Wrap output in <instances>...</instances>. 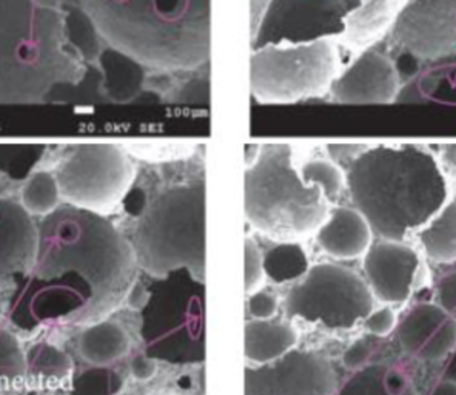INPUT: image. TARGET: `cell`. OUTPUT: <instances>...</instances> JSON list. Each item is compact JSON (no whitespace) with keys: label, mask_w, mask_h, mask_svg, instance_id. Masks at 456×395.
Returning a JSON list of instances; mask_svg holds the SVG:
<instances>
[{"label":"cell","mask_w":456,"mask_h":395,"mask_svg":"<svg viewBox=\"0 0 456 395\" xmlns=\"http://www.w3.org/2000/svg\"><path fill=\"white\" fill-rule=\"evenodd\" d=\"M86 63L71 48L62 10L36 0H0V105L45 103L57 86H76Z\"/></svg>","instance_id":"cell-4"},{"label":"cell","mask_w":456,"mask_h":395,"mask_svg":"<svg viewBox=\"0 0 456 395\" xmlns=\"http://www.w3.org/2000/svg\"><path fill=\"white\" fill-rule=\"evenodd\" d=\"M141 309V337L153 360L189 365L206 360V284L189 270L158 278Z\"/></svg>","instance_id":"cell-7"},{"label":"cell","mask_w":456,"mask_h":395,"mask_svg":"<svg viewBox=\"0 0 456 395\" xmlns=\"http://www.w3.org/2000/svg\"><path fill=\"white\" fill-rule=\"evenodd\" d=\"M362 259L365 283L382 303H404L421 272V257L404 241L373 243Z\"/></svg>","instance_id":"cell-14"},{"label":"cell","mask_w":456,"mask_h":395,"mask_svg":"<svg viewBox=\"0 0 456 395\" xmlns=\"http://www.w3.org/2000/svg\"><path fill=\"white\" fill-rule=\"evenodd\" d=\"M270 0H250V36L256 31Z\"/></svg>","instance_id":"cell-41"},{"label":"cell","mask_w":456,"mask_h":395,"mask_svg":"<svg viewBox=\"0 0 456 395\" xmlns=\"http://www.w3.org/2000/svg\"><path fill=\"white\" fill-rule=\"evenodd\" d=\"M53 173L63 204L109 217L130 195L137 167L124 145L82 143L69 147Z\"/></svg>","instance_id":"cell-9"},{"label":"cell","mask_w":456,"mask_h":395,"mask_svg":"<svg viewBox=\"0 0 456 395\" xmlns=\"http://www.w3.org/2000/svg\"><path fill=\"white\" fill-rule=\"evenodd\" d=\"M398 340L405 354L417 360H444L456 350V318L438 304H417L399 323Z\"/></svg>","instance_id":"cell-16"},{"label":"cell","mask_w":456,"mask_h":395,"mask_svg":"<svg viewBox=\"0 0 456 395\" xmlns=\"http://www.w3.org/2000/svg\"><path fill=\"white\" fill-rule=\"evenodd\" d=\"M444 380L456 383V350L449 356V361L445 365Z\"/></svg>","instance_id":"cell-43"},{"label":"cell","mask_w":456,"mask_h":395,"mask_svg":"<svg viewBox=\"0 0 456 395\" xmlns=\"http://www.w3.org/2000/svg\"><path fill=\"white\" fill-rule=\"evenodd\" d=\"M333 395H418V392L404 371L377 363L354 371Z\"/></svg>","instance_id":"cell-23"},{"label":"cell","mask_w":456,"mask_h":395,"mask_svg":"<svg viewBox=\"0 0 456 395\" xmlns=\"http://www.w3.org/2000/svg\"><path fill=\"white\" fill-rule=\"evenodd\" d=\"M130 373L139 382H147L156 374V361L145 352H139L130 361Z\"/></svg>","instance_id":"cell-40"},{"label":"cell","mask_w":456,"mask_h":395,"mask_svg":"<svg viewBox=\"0 0 456 395\" xmlns=\"http://www.w3.org/2000/svg\"><path fill=\"white\" fill-rule=\"evenodd\" d=\"M105 45L153 73H189L210 61L211 0H76Z\"/></svg>","instance_id":"cell-3"},{"label":"cell","mask_w":456,"mask_h":395,"mask_svg":"<svg viewBox=\"0 0 456 395\" xmlns=\"http://www.w3.org/2000/svg\"><path fill=\"white\" fill-rule=\"evenodd\" d=\"M33 269L12 293L8 320L23 333L90 326L119 309L136 284L132 243L109 218L62 206L42 218Z\"/></svg>","instance_id":"cell-1"},{"label":"cell","mask_w":456,"mask_h":395,"mask_svg":"<svg viewBox=\"0 0 456 395\" xmlns=\"http://www.w3.org/2000/svg\"><path fill=\"white\" fill-rule=\"evenodd\" d=\"M403 4L404 0H362L346 19L337 44L356 53V56L371 50L390 35Z\"/></svg>","instance_id":"cell-19"},{"label":"cell","mask_w":456,"mask_h":395,"mask_svg":"<svg viewBox=\"0 0 456 395\" xmlns=\"http://www.w3.org/2000/svg\"><path fill=\"white\" fill-rule=\"evenodd\" d=\"M297 333L287 323L280 321H248L246 325L244 352L248 360L259 365L272 363L293 350Z\"/></svg>","instance_id":"cell-21"},{"label":"cell","mask_w":456,"mask_h":395,"mask_svg":"<svg viewBox=\"0 0 456 395\" xmlns=\"http://www.w3.org/2000/svg\"><path fill=\"white\" fill-rule=\"evenodd\" d=\"M0 317H2V301H0Z\"/></svg>","instance_id":"cell-45"},{"label":"cell","mask_w":456,"mask_h":395,"mask_svg":"<svg viewBox=\"0 0 456 395\" xmlns=\"http://www.w3.org/2000/svg\"><path fill=\"white\" fill-rule=\"evenodd\" d=\"M388 44L419 61L456 56V0H404Z\"/></svg>","instance_id":"cell-12"},{"label":"cell","mask_w":456,"mask_h":395,"mask_svg":"<svg viewBox=\"0 0 456 395\" xmlns=\"http://www.w3.org/2000/svg\"><path fill=\"white\" fill-rule=\"evenodd\" d=\"M373 235L370 224L356 209L335 206L316 232V241L331 258L356 259L370 249Z\"/></svg>","instance_id":"cell-18"},{"label":"cell","mask_w":456,"mask_h":395,"mask_svg":"<svg viewBox=\"0 0 456 395\" xmlns=\"http://www.w3.org/2000/svg\"><path fill=\"white\" fill-rule=\"evenodd\" d=\"M39 229L19 201L0 198V291L18 286L33 269Z\"/></svg>","instance_id":"cell-17"},{"label":"cell","mask_w":456,"mask_h":395,"mask_svg":"<svg viewBox=\"0 0 456 395\" xmlns=\"http://www.w3.org/2000/svg\"><path fill=\"white\" fill-rule=\"evenodd\" d=\"M39 5L46 6V8H54V10H62L65 4H69V0H36Z\"/></svg>","instance_id":"cell-44"},{"label":"cell","mask_w":456,"mask_h":395,"mask_svg":"<svg viewBox=\"0 0 456 395\" xmlns=\"http://www.w3.org/2000/svg\"><path fill=\"white\" fill-rule=\"evenodd\" d=\"M428 395H456V383L443 380V382L435 384Z\"/></svg>","instance_id":"cell-42"},{"label":"cell","mask_w":456,"mask_h":395,"mask_svg":"<svg viewBox=\"0 0 456 395\" xmlns=\"http://www.w3.org/2000/svg\"><path fill=\"white\" fill-rule=\"evenodd\" d=\"M175 103H208V79L196 78L189 79L185 84L177 86L173 92Z\"/></svg>","instance_id":"cell-34"},{"label":"cell","mask_w":456,"mask_h":395,"mask_svg":"<svg viewBox=\"0 0 456 395\" xmlns=\"http://www.w3.org/2000/svg\"><path fill=\"white\" fill-rule=\"evenodd\" d=\"M370 357V344L367 343L365 340H356L342 354V365L347 367L348 371H360L362 367L367 366Z\"/></svg>","instance_id":"cell-35"},{"label":"cell","mask_w":456,"mask_h":395,"mask_svg":"<svg viewBox=\"0 0 456 395\" xmlns=\"http://www.w3.org/2000/svg\"><path fill=\"white\" fill-rule=\"evenodd\" d=\"M0 179H2V172H0Z\"/></svg>","instance_id":"cell-46"},{"label":"cell","mask_w":456,"mask_h":395,"mask_svg":"<svg viewBox=\"0 0 456 395\" xmlns=\"http://www.w3.org/2000/svg\"><path fill=\"white\" fill-rule=\"evenodd\" d=\"M350 201L382 240L405 241L444 206L451 184L417 144L369 145L346 170Z\"/></svg>","instance_id":"cell-2"},{"label":"cell","mask_w":456,"mask_h":395,"mask_svg":"<svg viewBox=\"0 0 456 395\" xmlns=\"http://www.w3.org/2000/svg\"><path fill=\"white\" fill-rule=\"evenodd\" d=\"M99 67L102 71L103 92L113 99L114 103L132 101L147 80V69L124 53L105 46L99 56Z\"/></svg>","instance_id":"cell-20"},{"label":"cell","mask_w":456,"mask_h":395,"mask_svg":"<svg viewBox=\"0 0 456 395\" xmlns=\"http://www.w3.org/2000/svg\"><path fill=\"white\" fill-rule=\"evenodd\" d=\"M337 375L324 357L290 350L263 366L246 367L244 395H333Z\"/></svg>","instance_id":"cell-13"},{"label":"cell","mask_w":456,"mask_h":395,"mask_svg":"<svg viewBox=\"0 0 456 395\" xmlns=\"http://www.w3.org/2000/svg\"><path fill=\"white\" fill-rule=\"evenodd\" d=\"M244 263H246V293L257 292V289L263 286L264 278H265V270H264V253L257 247L255 241L247 238L244 243Z\"/></svg>","instance_id":"cell-32"},{"label":"cell","mask_w":456,"mask_h":395,"mask_svg":"<svg viewBox=\"0 0 456 395\" xmlns=\"http://www.w3.org/2000/svg\"><path fill=\"white\" fill-rule=\"evenodd\" d=\"M248 310L256 320H270L278 312V300L268 292L251 293Z\"/></svg>","instance_id":"cell-36"},{"label":"cell","mask_w":456,"mask_h":395,"mask_svg":"<svg viewBox=\"0 0 456 395\" xmlns=\"http://www.w3.org/2000/svg\"><path fill=\"white\" fill-rule=\"evenodd\" d=\"M341 71L337 40L267 45L251 50L250 92L263 103L322 98Z\"/></svg>","instance_id":"cell-8"},{"label":"cell","mask_w":456,"mask_h":395,"mask_svg":"<svg viewBox=\"0 0 456 395\" xmlns=\"http://www.w3.org/2000/svg\"><path fill=\"white\" fill-rule=\"evenodd\" d=\"M415 235L422 253L432 263H456V192Z\"/></svg>","instance_id":"cell-22"},{"label":"cell","mask_w":456,"mask_h":395,"mask_svg":"<svg viewBox=\"0 0 456 395\" xmlns=\"http://www.w3.org/2000/svg\"><path fill=\"white\" fill-rule=\"evenodd\" d=\"M330 209L320 189L304 184L289 144H261L244 173V215L253 229L278 243H297L316 235Z\"/></svg>","instance_id":"cell-6"},{"label":"cell","mask_w":456,"mask_h":395,"mask_svg":"<svg viewBox=\"0 0 456 395\" xmlns=\"http://www.w3.org/2000/svg\"><path fill=\"white\" fill-rule=\"evenodd\" d=\"M19 202L31 217L45 218L56 212L63 202L54 173L48 170L31 173L20 190Z\"/></svg>","instance_id":"cell-26"},{"label":"cell","mask_w":456,"mask_h":395,"mask_svg":"<svg viewBox=\"0 0 456 395\" xmlns=\"http://www.w3.org/2000/svg\"><path fill=\"white\" fill-rule=\"evenodd\" d=\"M401 75L392 59L377 52L361 53L342 69L331 86L330 96L339 103H396Z\"/></svg>","instance_id":"cell-15"},{"label":"cell","mask_w":456,"mask_h":395,"mask_svg":"<svg viewBox=\"0 0 456 395\" xmlns=\"http://www.w3.org/2000/svg\"><path fill=\"white\" fill-rule=\"evenodd\" d=\"M435 156L445 179L449 184H456V143L441 144Z\"/></svg>","instance_id":"cell-38"},{"label":"cell","mask_w":456,"mask_h":395,"mask_svg":"<svg viewBox=\"0 0 456 395\" xmlns=\"http://www.w3.org/2000/svg\"><path fill=\"white\" fill-rule=\"evenodd\" d=\"M362 0H270L251 50L267 45H297L318 40H337L348 14Z\"/></svg>","instance_id":"cell-11"},{"label":"cell","mask_w":456,"mask_h":395,"mask_svg":"<svg viewBox=\"0 0 456 395\" xmlns=\"http://www.w3.org/2000/svg\"><path fill=\"white\" fill-rule=\"evenodd\" d=\"M27 373L33 378L61 383L67 382L73 374V361L54 344L36 343L25 354Z\"/></svg>","instance_id":"cell-28"},{"label":"cell","mask_w":456,"mask_h":395,"mask_svg":"<svg viewBox=\"0 0 456 395\" xmlns=\"http://www.w3.org/2000/svg\"><path fill=\"white\" fill-rule=\"evenodd\" d=\"M310 269L308 257L299 243H278L264 253L265 276L284 284L289 281L299 280Z\"/></svg>","instance_id":"cell-27"},{"label":"cell","mask_w":456,"mask_h":395,"mask_svg":"<svg viewBox=\"0 0 456 395\" xmlns=\"http://www.w3.org/2000/svg\"><path fill=\"white\" fill-rule=\"evenodd\" d=\"M398 326V316L392 308H379L371 310L364 318V327L367 333L375 337H388Z\"/></svg>","instance_id":"cell-33"},{"label":"cell","mask_w":456,"mask_h":395,"mask_svg":"<svg viewBox=\"0 0 456 395\" xmlns=\"http://www.w3.org/2000/svg\"><path fill=\"white\" fill-rule=\"evenodd\" d=\"M375 297L362 276L339 264H314L285 298V314L346 331L370 314Z\"/></svg>","instance_id":"cell-10"},{"label":"cell","mask_w":456,"mask_h":395,"mask_svg":"<svg viewBox=\"0 0 456 395\" xmlns=\"http://www.w3.org/2000/svg\"><path fill=\"white\" fill-rule=\"evenodd\" d=\"M122 388L119 374L107 366H94L75 378L69 395H118Z\"/></svg>","instance_id":"cell-30"},{"label":"cell","mask_w":456,"mask_h":395,"mask_svg":"<svg viewBox=\"0 0 456 395\" xmlns=\"http://www.w3.org/2000/svg\"><path fill=\"white\" fill-rule=\"evenodd\" d=\"M130 338L126 329L113 321H99L86 327L79 338V352L84 360L94 366H107L126 356Z\"/></svg>","instance_id":"cell-24"},{"label":"cell","mask_w":456,"mask_h":395,"mask_svg":"<svg viewBox=\"0 0 456 395\" xmlns=\"http://www.w3.org/2000/svg\"><path fill=\"white\" fill-rule=\"evenodd\" d=\"M436 300L439 308L447 310L449 314L456 312V270L441 276L436 284Z\"/></svg>","instance_id":"cell-37"},{"label":"cell","mask_w":456,"mask_h":395,"mask_svg":"<svg viewBox=\"0 0 456 395\" xmlns=\"http://www.w3.org/2000/svg\"><path fill=\"white\" fill-rule=\"evenodd\" d=\"M62 12L65 19V33L71 48L79 54V58L84 62H97L101 53L107 45L101 35L97 33L92 19L86 16V12L77 4L76 5L65 4Z\"/></svg>","instance_id":"cell-25"},{"label":"cell","mask_w":456,"mask_h":395,"mask_svg":"<svg viewBox=\"0 0 456 395\" xmlns=\"http://www.w3.org/2000/svg\"><path fill=\"white\" fill-rule=\"evenodd\" d=\"M137 267L154 278L189 270L206 284V166L189 160L181 179L143 202L133 229Z\"/></svg>","instance_id":"cell-5"},{"label":"cell","mask_w":456,"mask_h":395,"mask_svg":"<svg viewBox=\"0 0 456 395\" xmlns=\"http://www.w3.org/2000/svg\"><path fill=\"white\" fill-rule=\"evenodd\" d=\"M27 374V358L16 335L0 329V380L20 382Z\"/></svg>","instance_id":"cell-31"},{"label":"cell","mask_w":456,"mask_h":395,"mask_svg":"<svg viewBox=\"0 0 456 395\" xmlns=\"http://www.w3.org/2000/svg\"><path fill=\"white\" fill-rule=\"evenodd\" d=\"M304 184L321 190L327 202L333 206L347 192L346 172L331 160H312L301 167Z\"/></svg>","instance_id":"cell-29"},{"label":"cell","mask_w":456,"mask_h":395,"mask_svg":"<svg viewBox=\"0 0 456 395\" xmlns=\"http://www.w3.org/2000/svg\"><path fill=\"white\" fill-rule=\"evenodd\" d=\"M369 145L364 144H330L327 145V152L330 155V160L341 167L342 162L350 164L352 160H356L358 156L367 149Z\"/></svg>","instance_id":"cell-39"}]
</instances>
